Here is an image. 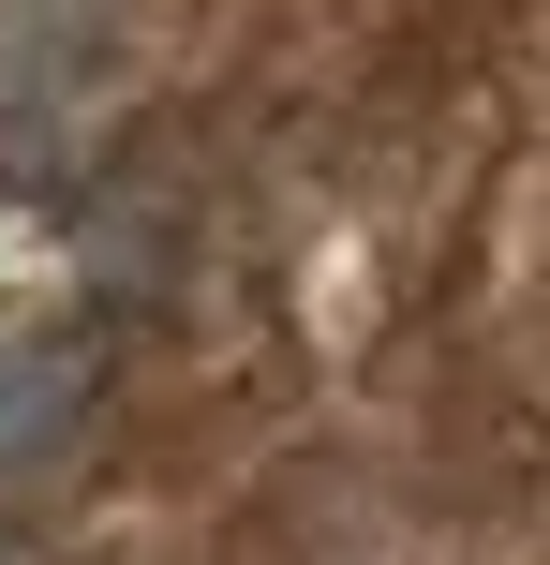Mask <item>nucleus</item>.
Here are the masks:
<instances>
[]
</instances>
